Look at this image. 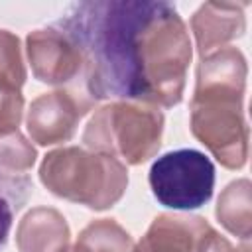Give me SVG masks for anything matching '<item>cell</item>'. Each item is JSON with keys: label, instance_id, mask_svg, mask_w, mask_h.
<instances>
[{"label": "cell", "instance_id": "obj_1", "mask_svg": "<svg viewBox=\"0 0 252 252\" xmlns=\"http://www.w3.org/2000/svg\"><path fill=\"white\" fill-rule=\"evenodd\" d=\"M173 16V6L165 2H81L55 28L85 55L96 96L134 98L148 91L140 43L154 24Z\"/></svg>", "mask_w": 252, "mask_h": 252}, {"label": "cell", "instance_id": "obj_2", "mask_svg": "<svg viewBox=\"0 0 252 252\" xmlns=\"http://www.w3.org/2000/svg\"><path fill=\"white\" fill-rule=\"evenodd\" d=\"M150 187L158 203L167 209H199L213 197L215 165L199 150H171L152 163Z\"/></svg>", "mask_w": 252, "mask_h": 252}, {"label": "cell", "instance_id": "obj_3", "mask_svg": "<svg viewBox=\"0 0 252 252\" xmlns=\"http://www.w3.org/2000/svg\"><path fill=\"white\" fill-rule=\"evenodd\" d=\"M32 193V181L28 175L12 173L0 167V248L6 244L12 222L18 211L26 205Z\"/></svg>", "mask_w": 252, "mask_h": 252}]
</instances>
